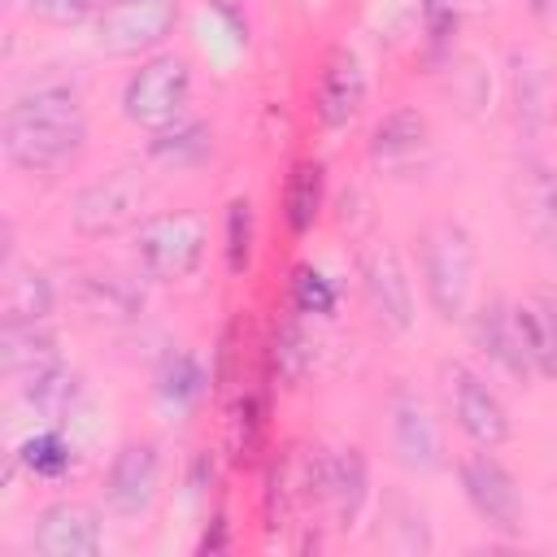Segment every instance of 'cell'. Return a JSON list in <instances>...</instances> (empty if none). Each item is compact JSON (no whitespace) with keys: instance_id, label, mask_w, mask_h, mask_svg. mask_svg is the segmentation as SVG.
Listing matches in <instances>:
<instances>
[{"instance_id":"cell-23","label":"cell","mask_w":557,"mask_h":557,"mask_svg":"<svg viewBox=\"0 0 557 557\" xmlns=\"http://www.w3.org/2000/svg\"><path fill=\"white\" fill-rule=\"evenodd\" d=\"M209 157H213V126H205L191 113L148 135V161H157L161 170H174V174L200 170Z\"/></svg>"},{"instance_id":"cell-12","label":"cell","mask_w":557,"mask_h":557,"mask_svg":"<svg viewBox=\"0 0 557 557\" xmlns=\"http://www.w3.org/2000/svg\"><path fill=\"white\" fill-rule=\"evenodd\" d=\"M161 474H165L161 444L148 435H131L109 453V466L100 474V505L117 522H139L152 513L161 496Z\"/></svg>"},{"instance_id":"cell-8","label":"cell","mask_w":557,"mask_h":557,"mask_svg":"<svg viewBox=\"0 0 557 557\" xmlns=\"http://www.w3.org/2000/svg\"><path fill=\"white\" fill-rule=\"evenodd\" d=\"M148 174L139 165H117L100 178H87L74 196H70V231L87 244L100 239H117L131 235L148 213Z\"/></svg>"},{"instance_id":"cell-20","label":"cell","mask_w":557,"mask_h":557,"mask_svg":"<svg viewBox=\"0 0 557 557\" xmlns=\"http://www.w3.org/2000/svg\"><path fill=\"white\" fill-rule=\"evenodd\" d=\"M209 383H213V370H205V361L191 348H165L152 366V396H157L161 413H170L178 422L187 413H196Z\"/></svg>"},{"instance_id":"cell-11","label":"cell","mask_w":557,"mask_h":557,"mask_svg":"<svg viewBox=\"0 0 557 557\" xmlns=\"http://www.w3.org/2000/svg\"><path fill=\"white\" fill-rule=\"evenodd\" d=\"M440 374H444L448 418L461 431V440L474 444V448H505L509 435H513V418H509V405L496 392V383L461 357L444 361Z\"/></svg>"},{"instance_id":"cell-26","label":"cell","mask_w":557,"mask_h":557,"mask_svg":"<svg viewBox=\"0 0 557 557\" xmlns=\"http://www.w3.org/2000/svg\"><path fill=\"white\" fill-rule=\"evenodd\" d=\"M74 440L65 435V426H35L22 444H17V453H13V466L17 470H26L30 479H44V483H57V479H65L70 470H74Z\"/></svg>"},{"instance_id":"cell-13","label":"cell","mask_w":557,"mask_h":557,"mask_svg":"<svg viewBox=\"0 0 557 557\" xmlns=\"http://www.w3.org/2000/svg\"><path fill=\"white\" fill-rule=\"evenodd\" d=\"M466 335H470V348L509 383L518 387H531L535 383V366H531V352H527V335H522V322H518V300L505 296V292H487L470 305L466 313Z\"/></svg>"},{"instance_id":"cell-4","label":"cell","mask_w":557,"mask_h":557,"mask_svg":"<svg viewBox=\"0 0 557 557\" xmlns=\"http://www.w3.org/2000/svg\"><path fill=\"white\" fill-rule=\"evenodd\" d=\"M126 239H131L135 274L148 283H183L209 257V222L196 209L148 213Z\"/></svg>"},{"instance_id":"cell-29","label":"cell","mask_w":557,"mask_h":557,"mask_svg":"<svg viewBox=\"0 0 557 557\" xmlns=\"http://www.w3.org/2000/svg\"><path fill=\"white\" fill-rule=\"evenodd\" d=\"M257 252V209L248 196H231L222 213V261L231 278H244Z\"/></svg>"},{"instance_id":"cell-32","label":"cell","mask_w":557,"mask_h":557,"mask_svg":"<svg viewBox=\"0 0 557 557\" xmlns=\"http://www.w3.org/2000/svg\"><path fill=\"white\" fill-rule=\"evenodd\" d=\"M522 9H527V17H531L535 26L557 30V0H522Z\"/></svg>"},{"instance_id":"cell-15","label":"cell","mask_w":557,"mask_h":557,"mask_svg":"<svg viewBox=\"0 0 557 557\" xmlns=\"http://www.w3.org/2000/svg\"><path fill=\"white\" fill-rule=\"evenodd\" d=\"M104 505L57 496L35 513L30 553L35 557H100L104 548Z\"/></svg>"},{"instance_id":"cell-19","label":"cell","mask_w":557,"mask_h":557,"mask_svg":"<svg viewBox=\"0 0 557 557\" xmlns=\"http://www.w3.org/2000/svg\"><path fill=\"white\" fill-rule=\"evenodd\" d=\"M61 339L48 318H0V370L9 383L61 366Z\"/></svg>"},{"instance_id":"cell-2","label":"cell","mask_w":557,"mask_h":557,"mask_svg":"<svg viewBox=\"0 0 557 557\" xmlns=\"http://www.w3.org/2000/svg\"><path fill=\"white\" fill-rule=\"evenodd\" d=\"M413 278L422 292V305L435 313V322L457 326L466 322L470 305L479 300V248L461 218L431 213L413 226Z\"/></svg>"},{"instance_id":"cell-27","label":"cell","mask_w":557,"mask_h":557,"mask_svg":"<svg viewBox=\"0 0 557 557\" xmlns=\"http://www.w3.org/2000/svg\"><path fill=\"white\" fill-rule=\"evenodd\" d=\"M57 309V283L48 270L35 265H9L4 270V318H52Z\"/></svg>"},{"instance_id":"cell-9","label":"cell","mask_w":557,"mask_h":557,"mask_svg":"<svg viewBox=\"0 0 557 557\" xmlns=\"http://www.w3.org/2000/svg\"><path fill=\"white\" fill-rule=\"evenodd\" d=\"M183 22V0H104L91 17V44L109 61H144L170 48Z\"/></svg>"},{"instance_id":"cell-3","label":"cell","mask_w":557,"mask_h":557,"mask_svg":"<svg viewBox=\"0 0 557 557\" xmlns=\"http://www.w3.org/2000/svg\"><path fill=\"white\" fill-rule=\"evenodd\" d=\"M352 274H357V296L370 318V326L387 339H400L418 322V292H413V270L400 257V248L387 235H370L352 252Z\"/></svg>"},{"instance_id":"cell-28","label":"cell","mask_w":557,"mask_h":557,"mask_svg":"<svg viewBox=\"0 0 557 557\" xmlns=\"http://www.w3.org/2000/svg\"><path fill=\"white\" fill-rule=\"evenodd\" d=\"M344 300V287L313 261L292 265V283H287V309L300 318H335Z\"/></svg>"},{"instance_id":"cell-5","label":"cell","mask_w":557,"mask_h":557,"mask_svg":"<svg viewBox=\"0 0 557 557\" xmlns=\"http://www.w3.org/2000/svg\"><path fill=\"white\" fill-rule=\"evenodd\" d=\"M383 435L392 466L409 479H431L448 466L444 422L426 400V392H418L409 379H396L383 396Z\"/></svg>"},{"instance_id":"cell-30","label":"cell","mask_w":557,"mask_h":557,"mask_svg":"<svg viewBox=\"0 0 557 557\" xmlns=\"http://www.w3.org/2000/svg\"><path fill=\"white\" fill-rule=\"evenodd\" d=\"M104 0H9V9L26 13L30 22L57 26V30H74V26H91V17L100 13Z\"/></svg>"},{"instance_id":"cell-10","label":"cell","mask_w":557,"mask_h":557,"mask_svg":"<svg viewBox=\"0 0 557 557\" xmlns=\"http://www.w3.org/2000/svg\"><path fill=\"white\" fill-rule=\"evenodd\" d=\"M505 205H509V218L522 235V244L557 270V165L527 148L509 161V174H505Z\"/></svg>"},{"instance_id":"cell-17","label":"cell","mask_w":557,"mask_h":557,"mask_svg":"<svg viewBox=\"0 0 557 557\" xmlns=\"http://www.w3.org/2000/svg\"><path fill=\"white\" fill-rule=\"evenodd\" d=\"M505 96H509V113L518 135L540 139L553 122V78H548V61L535 57L531 48H509V65H505Z\"/></svg>"},{"instance_id":"cell-24","label":"cell","mask_w":557,"mask_h":557,"mask_svg":"<svg viewBox=\"0 0 557 557\" xmlns=\"http://www.w3.org/2000/svg\"><path fill=\"white\" fill-rule=\"evenodd\" d=\"M322 209H326V165L318 157H300L283 183V222L300 239L318 226Z\"/></svg>"},{"instance_id":"cell-14","label":"cell","mask_w":557,"mask_h":557,"mask_svg":"<svg viewBox=\"0 0 557 557\" xmlns=\"http://www.w3.org/2000/svg\"><path fill=\"white\" fill-rule=\"evenodd\" d=\"M366 96H370V78H366V65L357 57L352 44H331L322 65H318V78H313V126L322 135H344L361 109H366Z\"/></svg>"},{"instance_id":"cell-18","label":"cell","mask_w":557,"mask_h":557,"mask_svg":"<svg viewBox=\"0 0 557 557\" xmlns=\"http://www.w3.org/2000/svg\"><path fill=\"white\" fill-rule=\"evenodd\" d=\"M374 544L400 557H422L435 548L431 518L413 492L387 487L383 496H374Z\"/></svg>"},{"instance_id":"cell-6","label":"cell","mask_w":557,"mask_h":557,"mask_svg":"<svg viewBox=\"0 0 557 557\" xmlns=\"http://www.w3.org/2000/svg\"><path fill=\"white\" fill-rule=\"evenodd\" d=\"M453 479L457 492L466 500V509L474 513V522L500 540H522L527 531V496L518 474L496 457V448H474L461 453L453 461Z\"/></svg>"},{"instance_id":"cell-22","label":"cell","mask_w":557,"mask_h":557,"mask_svg":"<svg viewBox=\"0 0 557 557\" xmlns=\"http://www.w3.org/2000/svg\"><path fill=\"white\" fill-rule=\"evenodd\" d=\"M518 322L527 335V352L535 366V379L557 383V287L540 283L518 296Z\"/></svg>"},{"instance_id":"cell-25","label":"cell","mask_w":557,"mask_h":557,"mask_svg":"<svg viewBox=\"0 0 557 557\" xmlns=\"http://www.w3.org/2000/svg\"><path fill=\"white\" fill-rule=\"evenodd\" d=\"M78 305H83V313H91L100 322H135L144 309V292L126 274L96 270L78 283Z\"/></svg>"},{"instance_id":"cell-7","label":"cell","mask_w":557,"mask_h":557,"mask_svg":"<svg viewBox=\"0 0 557 557\" xmlns=\"http://www.w3.org/2000/svg\"><path fill=\"white\" fill-rule=\"evenodd\" d=\"M191 87H196V74H191V61L174 48H161L144 61H135V70L122 78V91H117V109L131 126L139 131H161L170 122H178L191 104Z\"/></svg>"},{"instance_id":"cell-21","label":"cell","mask_w":557,"mask_h":557,"mask_svg":"<svg viewBox=\"0 0 557 557\" xmlns=\"http://www.w3.org/2000/svg\"><path fill=\"white\" fill-rule=\"evenodd\" d=\"M318 361V344H313V331H309V318L300 313H283L274 326H270V339H265V366H270V379L278 387H300L309 379Z\"/></svg>"},{"instance_id":"cell-16","label":"cell","mask_w":557,"mask_h":557,"mask_svg":"<svg viewBox=\"0 0 557 557\" xmlns=\"http://www.w3.org/2000/svg\"><path fill=\"white\" fill-rule=\"evenodd\" d=\"M366 157H370V165H374L379 174H387V178L413 174V170L431 157V122H426V113L413 109V104L387 109V113L370 126Z\"/></svg>"},{"instance_id":"cell-1","label":"cell","mask_w":557,"mask_h":557,"mask_svg":"<svg viewBox=\"0 0 557 557\" xmlns=\"http://www.w3.org/2000/svg\"><path fill=\"white\" fill-rule=\"evenodd\" d=\"M91 126L83 96L70 83L44 78L22 87L0 113V157L22 178H65L83 165Z\"/></svg>"},{"instance_id":"cell-31","label":"cell","mask_w":557,"mask_h":557,"mask_svg":"<svg viewBox=\"0 0 557 557\" xmlns=\"http://www.w3.org/2000/svg\"><path fill=\"white\" fill-rule=\"evenodd\" d=\"M261 426H265V405H261V396H239V405H235V440H244V448H252L257 444V435H261Z\"/></svg>"}]
</instances>
